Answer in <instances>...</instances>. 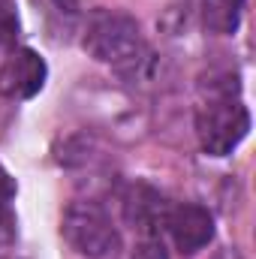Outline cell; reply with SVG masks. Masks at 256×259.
Segmentation results:
<instances>
[{
	"label": "cell",
	"instance_id": "cell-2",
	"mask_svg": "<svg viewBox=\"0 0 256 259\" xmlns=\"http://www.w3.org/2000/svg\"><path fill=\"white\" fill-rule=\"evenodd\" d=\"M250 133V112L238 94H208L196 109V136L208 157L232 154Z\"/></svg>",
	"mask_w": 256,
	"mask_h": 259
},
{
	"label": "cell",
	"instance_id": "cell-6",
	"mask_svg": "<svg viewBox=\"0 0 256 259\" xmlns=\"http://www.w3.org/2000/svg\"><path fill=\"white\" fill-rule=\"evenodd\" d=\"M166 211H169V202L151 184L130 187L127 199H124V217L130 220V226L139 232V238L142 235H160L163 223H166Z\"/></svg>",
	"mask_w": 256,
	"mask_h": 259
},
{
	"label": "cell",
	"instance_id": "cell-9",
	"mask_svg": "<svg viewBox=\"0 0 256 259\" xmlns=\"http://www.w3.org/2000/svg\"><path fill=\"white\" fill-rule=\"evenodd\" d=\"M130 259H169V253H166V244L160 235H142Z\"/></svg>",
	"mask_w": 256,
	"mask_h": 259
},
{
	"label": "cell",
	"instance_id": "cell-11",
	"mask_svg": "<svg viewBox=\"0 0 256 259\" xmlns=\"http://www.w3.org/2000/svg\"><path fill=\"white\" fill-rule=\"evenodd\" d=\"M15 193H18V187H15V181H12V175L0 166V202H12L15 199Z\"/></svg>",
	"mask_w": 256,
	"mask_h": 259
},
{
	"label": "cell",
	"instance_id": "cell-5",
	"mask_svg": "<svg viewBox=\"0 0 256 259\" xmlns=\"http://www.w3.org/2000/svg\"><path fill=\"white\" fill-rule=\"evenodd\" d=\"M163 229H169L175 247L181 253H199L202 247L211 244L214 238V217L208 208L196 205V202H181V205H169L166 211V223Z\"/></svg>",
	"mask_w": 256,
	"mask_h": 259
},
{
	"label": "cell",
	"instance_id": "cell-4",
	"mask_svg": "<svg viewBox=\"0 0 256 259\" xmlns=\"http://www.w3.org/2000/svg\"><path fill=\"white\" fill-rule=\"evenodd\" d=\"M49 66L33 49H12L0 64V97L6 100H30L46 88Z\"/></svg>",
	"mask_w": 256,
	"mask_h": 259
},
{
	"label": "cell",
	"instance_id": "cell-3",
	"mask_svg": "<svg viewBox=\"0 0 256 259\" xmlns=\"http://www.w3.org/2000/svg\"><path fill=\"white\" fill-rule=\"evenodd\" d=\"M61 235L75 253L88 259L112 256L121 247L118 226L112 223L106 208L94 199H75L66 205L61 217Z\"/></svg>",
	"mask_w": 256,
	"mask_h": 259
},
{
	"label": "cell",
	"instance_id": "cell-10",
	"mask_svg": "<svg viewBox=\"0 0 256 259\" xmlns=\"http://www.w3.org/2000/svg\"><path fill=\"white\" fill-rule=\"evenodd\" d=\"M15 244V214L6 202H0V250Z\"/></svg>",
	"mask_w": 256,
	"mask_h": 259
},
{
	"label": "cell",
	"instance_id": "cell-7",
	"mask_svg": "<svg viewBox=\"0 0 256 259\" xmlns=\"http://www.w3.org/2000/svg\"><path fill=\"white\" fill-rule=\"evenodd\" d=\"M247 0H202V21L211 33L229 36L238 30Z\"/></svg>",
	"mask_w": 256,
	"mask_h": 259
},
{
	"label": "cell",
	"instance_id": "cell-8",
	"mask_svg": "<svg viewBox=\"0 0 256 259\" xmlns=\"http://www.w3.org/2000/svg\"><path fill=\"white\" fill-rule=\"evenodd\" d=\"M21 33L15 0H0V52H12Z\"/></svg>",
	"mask_w": 256,
	"mask_h": 259
},
{
	"label": "cell",
	"instance_id": "cell-1",
	"mask_svg": "<svg viewBox=\"0 0 256 259\" xmlns=\"http://www.w3.org/2000/svg\"><path fill=\"white\" fill-rule=\"evenodd\" d=\"M81 46L94 61L112 66L121 78L130 81L145 78L154 64L139 21L124 9H94L84 21Z\"/></svg>",
	"mask_w": 256,
	"mask_h": 259
},
{
	"label": "cell",
	"instance_id": "cell-12",
	"mask_svg": "<svg viewBox=\"0 0 256 259\" xmlns=\"http://www.w3.org/2000/svg\"><path fill=\"white\" fill-rule=\"evenodd\" d=\"M55 3L61 6V12H69V15L78 12V0H55Z\"/></svg>",
	"mask_w": 256,
	"mask_h": 259
}]
</instances>
